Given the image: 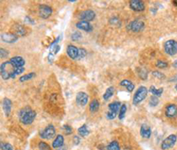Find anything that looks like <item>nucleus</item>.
I'll list each match as a JSON object with an SVG mask.
<instances>
[{"mask_svg": "<svg viewBox=\"0 0 177 150\" xmlns=\"http://www.w3.org/2000/svg\"><path fill=\"white\" fill-rule=\"evenodd\" d=\"M137 73H138V75L140 76L141 79H143V80H145L147 79V70L144 69H137Z\"/></svg>", "mask_w": 177, "mask_h": 150, "instance_id": "7c9ffc66", "label": "nucleus"}, {"mask_svg": "<svg viewBox=\"0 0 177 150\" xmlns=\"http://www.w3.org/2000/svg\"><path fill=\"white\" fill-rule=\"evenodd\" d=\"M78 131L80 136H82V137H86V136L89 135V133H90V131L88 130L87 125H82L80 128H78V131Z\"/></svg>", "mask_w": 177, "mask_h": 150, "instance_id": "a878e982", "label": "nucleus"}, {"mask_svg": "<svg viewBox=\"0 0 177 150\" xmlns=\"http://www.w3.org/2000/svg\"><path fill=\"white\" fill-rule=\"evenodd\" d=\"M114 91H115V89L113 86H110V87H108L106 89V91L104 92V95H103V99L104 100H108L110 98H112V96L113 95L114 93Z\"/></svg>", "mask_w": 177, "mask_h": 150, "instance_id": "4be33fe9", "label": "nucleus"}, {"mask_svg": "<svg viewBox=\"0 0 177 150\" xmlns=\"http://www.w3.org/2000/svg\"><path fill=\"white\" fill-rule=\"evenodd\" d=\"M140 134L144 139H149L152 135V130L151 127L146 124H143L141 126L140 129Z\"/></svg>", "mask_w": 177, "mask_h": 150, "instance_id": "f3484780", "label": "nucleus"}, {"mask_svg": "<svg viewBox=\"0 0 177 150\" xmlns=\"http://www.w3.org/2000/svg\"><path fill=\"white\" fill-rule=\"evenodd\" d=\"M80 19L82 21H87V22H90L93 20L95 19L96 17V13L93 11V10H85L83 12H82L80 14Z\"/></svg>", "mask_w": 177, "mask_h": 150, "instance_id": "9b49d317", "label": "nucleus"}, {"mask_svg": "<svg viewBox=\"0 0 177 150\" xmlns=\"http://www.w3.org/2000/svg\"><path fill=\"white\" fill-rule=\"evenodd\" d=\"M87 55V51L84 48H80L79 49V59H82Z\"/></svg>", "mask_w": 177, "mask_h": 150, "instance_id": "4c0bfd02", "label": "nucleus"}, {"mask_svg": "<svg viewBox=\"0 0 177 150\" xmlns=\"http://www.w3.org/2000/svg\"><path fill=\"white\" fill-rule=\"evenodd\" d=\"M159 97H157V96H153H153L150 98V100H149V104H150V106L151 107H156L159 104Z\"/></svg>", "mask_w": 177, "mask_h": 150, "instance_id": "c85d7f7f", "label": "nucleus"}, {"mask_svg": "<svg viewBox=\"0 0 177 150\" xmlns=\"http://www.w3.org/2000/svg\"><path fill=\"white\" fill-rule=\"evenodd\" d=\"M165 115L168 118H175L177 116V106L175 104H168L166 107Z\"/></svg>", "mask_w": 177, "mask_h": 150, "instance_id": "f8f14e48", "label": "nucleus"}, {"mask_svg": "<svg viewBox=\"0 0 177 150\" xmlns=\"http://www.w3.org/2000/svg\"><path fill=\"white\" fill-rule=\"evenodd\" d=\"M122 103L120 102V101H114V102H112L110 103L109 105H108V108H109V111L110 112H113L114 113V114H116L118 112H120V109H121V107H122Z\"/></svg>", "mask_w": 177, "mask_h": 150, "instance_id": "6ab92c4d", "label": "nucleus"}, {"mask_svg": "<svg viewBox=\"0 0 177 150\" xmlns=\"http://www.w3.org/2000/svg\"><path fill=\"white\" fill-rule=\"evenodd\" d=\"M153 75L154 77H156V78H158V79H165L166 75L162 73V72H159L158 70H156V71H153Z\"/></svg>", "mask_w": 177, "mask_h": 150, "instance_id": "72a5a7b5", "label": "nucleus"}, {"mask_svg": "<svg viewBox=\"0 0 177 150\" xmlns=\"http://www.w3.org/2000/svg\"><path fill=\"white\" fill-rule=\"evenodd\" d=\"M25 22L26 23H29V24H35V21L33 20V19H31L30 17H29V16H26L25 17Z\"/></svg>", "mask_w": 177, "mask_h": 150, "instance_id": "ea45409f", "label": "nucleus"}, {"mask_svg": "<svg viewBox=\"0 0 177 150\" xmlns=\"http://www.w3.org/2000/svg\"><path fill=\"white\" fill-rule=\"evenodd\" d=\"M0 53H1V58H5L8 55V52L5 50L4 48H1L0 49Z\"/></svg>", "mask_w": 177, "mask_h": 150, "instance_id": "58836bf2", "label": "nucleus"}, {"mask_svg": "<svg viewBox=\"0 0 177 150\" xmlns=\"http://www.w3.org/2000/svg\"><path fill=\"white\" fill-rule=\"evenodd\" d=\"M163 88H160V89H157L154 85H152L150 89H149V92L153 94V96H157V97H160L162 93H163Z\"/></svg>", "mask_w": 177, "mask_h": 150, "instance_id": "5701e85b", "label": "nucleus"}, {"mask_svg": "<svg viewBox=\"0 0 177 150\" xmlns=\"http://www.w3.org/2000/svg\"><path fill=\"white\" fill-rule=\"evenodd\" d=\"M156 67L158 69H166L168 67V63L166 61H158L156 62Z\"/></svg>", "mask_w": 177, "mask_h": 150, "instance_id": "2f4dec72", "label": "nucleus"}, {"mask_svg": "<svg viewBox=\"0 0 177 150\" xmlns=\"http://www.w3.org/2000/svg\"><path fill=\"white\" fill-rule=\"evenodd\" d=\"M82 36L79 31H74L71 35V40L74 41V42H79L80 40L82 39Z\"/></svg>", "mask_w": 177, "mask_h": 150, "instance_id": "cd10ccee", "label": "nucleus"}, {"mask_svg": "<svg viewBox=\"0 0 177 150\" xmlns=\"http://www.w3.org/2000/svg\"><path fill=\"white\" fill-rule=\"evenodd\" d=\"M75 26H76L77 29H79L81 30H83V31L86 32H91L92 31V30H93V28H92V26L90 24V22L82 21V20L78 21V22L75 24Z\"/></svg>", "mask_w": 177, "mask_h": 150, "instance_id": "dca6fc26", "label": "nucleus"}, {"mask_svg": "<svg viewBox=\"0 0 177 150\" xmlns=\"http://www.w3.org/2000/svg\"><path fill=\"white\" fill-rule=\"evenodd\" d=\"M40 137L43 139H51L56 136V129L54 125H49L43 131H40Z\"/></svg>", "mask_w": 177, "mask_h": 150, "instance_id": "39448f33", "label": "nucleus"}, {"mask_svg": "<svg viewBox=\"0 0 177 150\" xmlns=\"http://www.w3.org/2000/svg\"><path fill=\"white\" fill-rule=\"evenodd\" d=\"M26 61L21 56H14L9 61H5L0 66V74L4 80L15 78L25 71Z\"/></svg>", "mask_w": 177, "mask_h": 150, "instance_id": "f257e3e1", "label": "nucleus"}, {"mask_svg": "<svg viewBox=\"0 0 177 150\" xmlns=\"http://www.w3.org/2000/svg\"><path fill=\"white\" fill-rule=\"evenodd\" d=\"M63 130L65 131L66 134H67V135H70V134L73 132V129H72L71 126H69V125H64V126H63Z\"/></svg>", "mask_w": 177, "mask_h": 150, "instance_id": "e433bc0d", "label": "nucleus"}, {"mask_svg": "<svg viewBox=\"0 0 177 150\" xmlns=\"http://www.w3.org/2000/svg\"><path fill=\"white\" fill-rule=\"evenodd\" d=\"M89 100V95L83 92H79L76 94V98H75V101L77 103V105L82 107H84L87 105Z\"/></svg>", "mask_w": 177, "mask_h": 150, "instance_id": "ddd939ff", "label": "nucleus"}, {"mask_svg": "<svg viewBox=\"0 0 177 150\" xmlns=\"http://www.w3.org/2000/svg\"><path fill=\"white\" fill-rule=\"evenodd\" d=\"M53 58H54V54L52 52H50L49 56H48V60H49L50 63H51L53 61Z\"/></svg>", "mask_w": 177, "mask_h": 150, "instance_id": "79ce46f5", "label": "nucleus"}, {"mask_svg": "<svg viewBox=\"0 0 177 150\" xmlns=\"http://www.w3.org/2000/svg\"><path fill=\"white\" fill-rule=\"evenodd\" d=\"M120 84H121L122 86H124V87L126 88V89L128 90V92H129V93H131L132 91H134L135 84L131 81H129V80H127V79L122 80V81L120 83Z\"/></svg>", "mask_w": 177, "mask_h": 150, "instance_id": "aec40b11", "label": "nucleus"}, {"mask_svg": "<svg viewBox=\"0 0 177 150\" xmlns=\"http://www.w3.org/2000/svg\"><path fill=\"white\" fill-rule=\"evenodd\" d=\"M67 53L69 58L72 60L79 59V49L73 44H69L67 47Z\"/></svg>", "mask_w": 177, "mask_h": 150, "instance_id": "4468645a", "label": "nucleus"}, {"mask_svg": "<svg viewBox=\"0 0 177 150\" xmlns=\"http://www.w3.org/2000/svg\"><path fill=\"white\" fill-rule=\"evenodd\" d=\"M12 101H11V100H9L8 98H5L3 100L2 107H3L4 113H5V115H6V116H9L11 112H12Z\"/></svg>", "mask_w": 177, "mask_h": 150, "instance_id": "2eb2a0df", "label": "nucleus"}, {"mask_svg": "<svg viewBox=\"0 0 177 150\" xmlns=\"http://www.w3.org/2000/svg\"><path fill=\"white\" fill-rule=\"evenodd\" d=\"M175 90H176V91H177V84H175Z\"/></svg>", "mask_w": 177, "mask_h": 150, "instance_id": "de8ad7c7", "label": "nucleus"}, {"mask_svg": "<svg viewBox=\"0 0 177 150\" xmlns=\"http://www.w3.org/2000/svg\"><path fill=\"white\" fill-rule=\"evenodd\" d=\"M37 116V113L35 110H32L29 107H23L20 110L19 112V117L20 121L25 125H31Z\"/></svg>", "mask_w": 177, "mask_h": 150, "instance_id": "f03ea898", "label": "nucleus"}, {"mask_svg": "<svg viewBox=\"0 0 177 150\" xmlns=\"http://www.w3.org/2000/svg\"><path fill=\"white\" fill-rule=\"evenodd\" d=\"M109 22H110L112 25L113 26H118V27H120V26L122 25V22H121V20L116 18V17H113V18H111L109 20Z\"/></svg>", "mask_w": 177, "mask_h": 150, "instance_id": "f704fd0d", "label": "nucleus"}, {"mask_svg": "<svg viewBox=\"0 0 177 150\" xmlns=\"http://www.w3.org/2000/svg\"><path fill=\"white\" fill-rule=\"evenodd\" d=\"M80 142H81V139L78 136H74L73 137V144L74 145H79Z\"/></svg>", "mask_w": 177, "mask_h": 150, "instance_id": "a19ab883", "label": "nucleus"}, {"mask_svg": "<svg viewBox=\"0 0 177 150\" xmlns=\"http://www.w3.org/2000/svg\"><path fill=\"white\" fill-rule=\"evenodd\" d=\"M173 67L175 68V69H177V60H175V61L173 62Z\"/></svg>", "mask_w": 177, "mask_h": 150, "instance_id": "37998d69", "label": "nucleus"}, {"mask_svg": "<svg viewBox=\"0 0 177 150\" xmlns=\"http://www.w3.org/2000/svg\"><path fill=\"white\" fill-rule=\"evenodd\" d=\"M99 106H100V104H99V101L98 100H96V99L92 100L90 103V106H89L90 107V111L91 113L98 112V109H99Z\"/></svg>", "mask_w": 177, "mask_h": 150, "instance_id": "412c9836", "label": "nucleus"}, {"mask_svg": "<svg viewBox=\"0 0 177 150\" xmlns=\"http://www.w3.org/2000/svg\"><path fill=\"white\" fill-rule=\"evenodd\" d=\"M14 31H15V34H16L18 37H23V36H25V34H26L25 28L22 25H20V24L15 25V27H14Z\"/></svg>", "mask_w": 177, "mask_h": 150, "instance_id": "b1692460", "label": "nucleus"}, {"mask_svg": "<svg viewBox=\"0 0 177 150\" xmlns=\"http://www.w3.org/2000/svg\"><path fill=\"white\" fill-rule=\"evenodd\" d=\"M107 150H121L120 145L117 140H113L108 146H107Z\"/></svg>", "mask_w": 177, "mask_h": 150, "instance_id": "bb28decb", "label": "nucleus"}, {"mask_svg": "<svg viewBox=\"0 0 177 150\" xmlns=\"http://www.w3.org/2000/svg\"><path fill=\"white\" fill-rule=\"evenodd\" d=\"M176 81H177V75H175L174 78L170 79V82H176Z\"/></svg>", "mask_w": 177, "mask_h": 150, "instance_id": "a18cd8bd", "label": "nucleus"}, {"mask_svg": "<svg viewBox=\"0 0 177 150\" xmlns=\"http://www.w3.org/2000/svg\"><path fill=\"white\" fill-rule=\"evenodd\" d=\"M165 52L169 56H174L177 53V41L175 40H167L164 44Z\"/></svg>", "mask_w": 177, "mask_h": 150, "instance_id": "20e7f679", "label": "nucleus"}, {"mask_svg": "<svg viewBox=\"0 0 177 150\" xmlns=\"http://www.w3.org/2000/svg\"><path fill=\"white\" fill-rule=\"evenodd\" d=\"M126 112H127V106L125 104H122V107L120 109V112H119V119L120 120H122L125 117V115H126Z\"/></svg>", "mask_w": 177, "mask_h": 150, "instance_id": "c756f323", "label": "nucleus"}, {"mask_svg": "<svg viewBox=\"0 0 177 150\" xmlns=\"http://www.w3.org/2000/svg\"><path fill=\"white\" fill-rule=\"evenodd\" d=\"M129 7L135 12H144L145 10V5L142 0H132L129 2Z\"/></svg>", "mask_w": 177, "mask_h": 150, "instance_id": "1a4fd4ad", "label": "nucleus"}, {"mask_svg": "<svg viewBox=\"0 0 177 150\" xmlns=\"http://www.w3.org/2000/svg\"><path fill=\"white\" fill-rule=\"evenodd\" d=\"M52 8L48 5H39L38 7V15L42 19H48L52 13Z\"/></svg>", "mask_w": 177, "mask_h": 150, "instance_id": "6e6552de", "label": "nucleus"}, {"mask_svg": "<svg viewBox=\"0 0 177 150\" xmlns=\"http://www.w3.org/2000/svg\"><path fill=\"white\" fill-rule=\"evenodd\" d=\"M62 146H64V137H63V135L59 134V135L56 136L53 142H52V148L57 149V148H60Z\"/></svg>", "mask_w": 177, "mask_h": 150, "instance_id": "a211bd4d", "label": "nucleus"}, {"mask_svg": "<svg viewBox=\"0 0 177 150\" xmlns=\"http://www.w3.org/2000/svg\"><path fill=\"white\" fill-rule=\"evenodd\" d=\"M145 28V24L144 21H142L140 20H134L131 22H129L128 25V30L129 31L135 32V33H138V32L143 31Z\"/></svg>", "mask_w": 177, "mask_h": 150, "instance_id": "423d86ee", "label": "nucleus"}, {"mask_svg": "<svg viewBox=\"0 0 177 150\" xmlns=\"http://www.w3.org/2000/svg\"><path fill=\"white\" fill-rule=\"evenodd\" d=\"M36 76H37V74H36L35 72L28 73V74H25L24 75H22V76L20 77V83H23V82L29 81V80H30V79H33V78L36 77Z\"/></svg>", "mask_w": 177, "mask_h": 150, "instance_id": "393cba45", "label": "nucleus"}, {"mask_svg": "<svg viewBox=\"0 0 177 150\" xmlns=\"http://www.w3.org/2000/svg\"><path fill=\"white\" fill-rule=\"evenodd\" d=\"M57 150H67V148H66V147H65V146H62V147H60V148H57Z\"/></svg>", "mask_w": 177, "mask_h": 150, "instance_id": "c03bdc74", "label": "nucleus"}, {"mask_svg": "<svg viewBox=\"0 0 177 150\" xmlns=\"http://www.w3.org/2000/svg\"><path fill=\"white\" fill-rule=\"evenodd\" d=\"M149 90L145 86H140L137 89V91L135 92L133 97V104L134 105H138L141 103L143 100L146 98L147 93H148Z\"/></svg>", "mask_w": 177, "mask_h": 150, "instance_id": "7ed1b4c3", "label": "nucleus"}, {"mask_svg": "<svg viewBox=\"0 0 177 150\" xmlns=\"http://www.w3.org/2000/svg\"><path fill=\"white\" fill-rule=\"evenodd\" d=\"M19 37L13 33H2L1 34V40L7 44H13L18 41Z\"/></svg>", "mask_w": 177, "mask_h": 150, "instance_id": "9d476101", "label": "nucleus"}, {"mask_svg": "<svg viewBox=\"0 0 177 150\" xmlns=\"http://www.w3.org/2000/svg\"><path fill=\"white\" fill-rule=\"evenodd\" d=\"M0 150H13L12 146L9 143H3L1 142V148Z\"/></svg>", "mask_w": 177, "mask_h": 150, "instance_id": "c9c22d12", "label": "nucleus"}, {"mask_svg": "<svg viewBox=\"0 0 177 150\" xmlns=\"http://www.w3.org/2000/svg\"><path fill=\"white\" fill-rule=\"evenodd\" d=\"M177 141V136L175 134H171V135H169L168 137H166L162 141V143H161V146H160V148H161V149L162 150H166V149H170L172 148L175 143H176Z\"/></svg>", "mask_w": 177, "mask_h": 150, "instance_id": "0eeeda50", "label": "nucleus"}, {"mask_svg": "<svg viewBox=\"0 0 177 150\" xmlns=\"http://www.w3.org/2000/svg\"><path fill=\"white\" fill-rule=\"evenodd\" d=\"M38 148H39V150H51V148H50L49 144L45 143V142H43V141L39 142V144H38Z\"/></svg>", "mask_w": 177, "mask_h": 150, "instance_id": "473e14b6", "label": "nucleus"}, {"mask_svg": "<svg viewBox=\"0 0 177 150\" xmlns=\"http://www.w3.org/2000/svg\"><path fill=\"white\" fill-rule=\"evenodd\" d=\"M151 12H152V13H153H153H156V12H157V9H155V8H152L151 9Z\"/></svg>", "mask_w": 177, "mask_h": 150, "instance_id": "49530a36", "label": "nucleus"}]
</instances>
